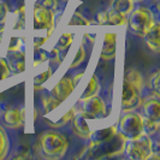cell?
<instances>
[{
	"label": "cell",
	"mask_w": 160,
	"mask_h": 160,
	"mask_svg": "<svg viewBox=\"0 0 160 160\" xmlns=\"http://www.w3.org/2000/svg\"><path fill=\"white\" fill-rule=\"evenodd\" d=\"M69 142L68 138L54 130H49L43 132L38 141V152L42 158L48 160L62 159L68 151Z\"/></svg>",
	"instance_id": "obj_1"
},
{
	"label": "cell",
	"mask_w": 160,
	"mask_h": 160,
	"mask_svg": "<svg viewBox=\"0 0 160 160\" xmlns=\"http://www.w3.org/2000/svg\"><path fill=\"white\" fill-rule=\"evenodd\" d=\"M69 25H89V22L83 16H81L78 12H75L72 15Z\"/></svg>",
	"instance_id": "obj_29"
},
{
	"label": "cell",
	"mask_w": 160,
	"mask_h": 160,
	"mask_svg": "<svg viewBox=\"0 0 160 160\" xmlns=\"http://www.w3.org/2000/svg\"><path fill=\"white\" fill-rule=\"evenodd\" d=\"M11 75V71L8 69V63L4 58H0V81H4L8 78Z\"/></svg>",
	"instance_id": "obj_28"
},
{
	"label": "cell",
	"mask_w": 160,
	"mask_h": 160,
	"mask_svg": "<svg viewBox=\"0 0 160 160\" xmlns=\"http://www.w3.org/2000/svg\"><path fill=\"white\" fill-rule=\"evenodd\" d=\"M75 112H76V108H75V107H72V108H70V110H69V111L66 112V114H65L64 117H63L62 119L59 120L58 123L51 124V125H52V127H54V128H59V127H63V125H65L66 123H69V122L71 120V118L73 117Z\"/></svg>",
	"instance_id": "obj_27"
},
{
	"label": "cell",
	"mask_w": 160,
	"mask_h": 160,
	"mask_svg": "<svg viewBox=\"0 0 160 160\" xmlns=\"http://www.w3.org/2000/svg\"><path fill=\"white\" fill-rule=\"evenodd\" d=\"M47 39H48V36H46V38H35V39H34V47L39 48L40 46L45 45V42L47 41Z\"/></svg>",
	"instance_id": "obj_34"
},
{
	"label": "cell",
	"mask_w": 160,
	"mask_h": 160,
	"mask_svg": "<svg viewBox=\"0 0 160 160\" xmlns=\"http://www.w3.org/2000/svg\"><path fill=\"white\" fill-rule=\"evenodd\" d=\"M75 89V86L72 83V80L70 77H63L62 80L57 83L56 86L51 90V96L58 100L60 104L65 101Z\"/></svg>",
	"instance_id": "obj_11"
},
{
	"label": "cell",
	"mask_w": 160,
	"mask_h": 160,
	"mask_svg": "<svg viewBox=\"0 0 160 160\" xmlns=\"http://www.w3.org/2000/svg\"><path fill=\"white\" fill-rule=\"evenodd\" d=\"M82 76H83V72H80V73H77V75L73 77V80H72V83H73V86H75V87H76V84L78 83V81L81 80V77H82Z\"/></svg>",
	"instance_id": "obj_35"
},
{
	"label": "cell",
	"mask_w": 160,
	"mask_h": 160,
	"mask_svg": "<svg viewBox=\"0 0 160 160\" xmlns=\"http://www.w3.org/2000/svg\"><path fill=\"white\" fill-rule=\"evenodd\" d=\"M51 76H52V68L48 66L47 69H46V71L40 72V73H38V75L34 77V86H41V84L45 83Z\"/></svg>",
	"instance_id": "obj_24"
},
{
	"label": "cell",
	"mask_w": 160,
	"mask_h": 160,
	"mask_svg": "<svg viewBox=\"0 0 160 160\" xmlns=\"http://www.w3.org/2000/svg\"><path fill=\"white\" fill-rule=\"evenodd\" d=\"M35 57L38 59L34 62V65H39L41 63H43L45 60H47V53L43 51H35Z\"/></svg>",
	"instance_id": "obj_33"
},
{
	"label": "cell",
	"mask_w": 160,
	"mask_h": 160,
	"mask_svg": "<svg viewBox=\"0 0 160 160\" xmlns=\"http://www.w3.org/2000/svg\"><path fill=\"white\" fill-rule=\"evenodd\" d=\"M159 76H160V72H155L152 77H151V88L153 89L154 93H158V94H159V90H160Z\"/></svg>",
	"instance_id": "obj_31"
},
{
	"label": "cell",
	"mask_w": 160,
	"mask_h": 160,
	"mask_svg": "<svg viewBox=\"0 0 160 160\" xmlns=\"http://www.w3.org/2000/svg\"><path fill=\"white\" fill-rule=\"evenodd\" d=\"M6 63L12 75H19L25 71V54L19 49H8Z\"/></svg>",
	"instance_id": "obj_10"
},
{
	"label": "cell",
	"mask_w": 160,
	"mask_h": 160,
	"mask_svg": "<svg viewBox=\"0 0 160 160\" xmlns=\"http://www.w3.org/2000/svg\"><path fill=\"white\" fill-rule=\"evenodd\" d=\"M83 104L82 111L89 117V119H98L106 116V104L98 95H93L84 100H81Z\"/></svg>",
	"instance_id": "obj_8"
},
{
	"label": "cell",
	"mask_w": 160,
	"mask_h": 160,
	"mask_svg": "<svg viewBox=\"0 0 160 160\" xmlns=\"http://www.w3.org/2000/svg\"><path fill=\"white\" fill-rule=\"evenodd\" d=\"M129 142H125L124 151L130 159L132 160H147L152 157L154 152L153 149V142L148 135H141V136L128 140Z\"/></svg>",
	"instance_id": "obj_4"
},
{
	"label": "cell",
	"mask_w": 160,
	"mask_h": 160,
	"mask_svg": "<svg viewBox=\"0 0 160 160\" xmlns=\"http://www.w3.org/2000/svg\"><path fill=\"white\" fill-rule=\"evenodd\" d=\"M158 130H159V122L143 117V132L146 135L152 136L154 134H157Z\"/></svg>",
	"instance_id": "obj_21"
},
{
	"label": "cell",
	"mask_w": 160,
	"mask_h": 160,
	"mask_svg": "<svg viewBox=\"0 0 160 160\" xmlns=\"http://www.w3.org/2000/svg\"><path fill=\"white\" fill-rule=\"evenodd\" d=\"M124 80L130 82L135 88H137L140 92H142V88H143V80H142V76L141 73L134 69L131 70H128L125 76H124Z\"/></svg>",
	"instance_id": "obj_19"
},
{
	"label": "cell",
	"mask_w": 160,
	"mask_h": 160,
	"mask_svg": "<svg viewBox=\"0 0 160 160\" xmlns=\"http://www.w3.org/2000/svg\"><path fill=\"white\" fill-rule=\"evenodd\" d=\"M84 58H86V48H84L83 45H81L80 47H78V51H77L76 56L73 58V60H72L71 65H70V69H75V68H77L80 64H82L83 60H84Z\"/></svg>",
	"instance_id": "obj_25"
},
{
	"label": "cell",
	"mask_w": 160,
	"mask_h": 160,
	"mask_svg": "<svg viewBox=\"0 0 160 160\" xmlns=\"http://www.w3.org/2000/svg\"><path fill=\"white\" fill-rule=\"evenodd\" d=\"M59 105H60V102L51 95L43 98V100H42V106H43V112L45 113H49L52 110L57 108Z\"/></svg>",
	"instance_id": "obj_23"
},
{
	"label": "cell",
	"mask_w": 160,
	"mask_h": 160,
	"mask_svg": "<svg viewBox=\"0 0 160 160\" xmlns=\"http://www.w3.org/2000/svg\"><path fill=\"white\" fill-rule=\"evenodd\" d=\"M4 123L8 128L17 129L22 127L24 123V110L17 107H11L4 113Z\"/></svg>",
	"instance_id": "obj_14"
},
{
	"label": "cell",
	"mask_w": 160,
	"mask_h": 160,
	"mask_svg": "<svg viewBox=\"0 0 160 160\" xmlns=\"http://www.w3.org/2000/svg\"><path fill=\"white\" fill-rule=\"evenodd\" d=\"M141 92L135 88L130 82L124 80L122 88V102L120 107L125 111H134L138 106H141Z\"/></svg>",
	"instance_id": "obj_7"
},
{
	"label": "cell",
	"mask_w": 160,
	"mask_h": 160,
	"mask_svg": "<svg viewBox=\"0 0 160 160\" xmlns=\"http://www.w3.org/2000/svg\"><path fill=\"white\" fill-rule=\"evenodd\" d=\"M98 23L100 25H124L127 23V16L108 8L98 13Z\"/></svg>",
	"instance_id": "obj_13"
},
{
	"label": "cell",
	"mask_w": 160,
	"mask_h": 160,
	"mask_svg": "<svg viewBox=\"0 0 160 160\" xmlns=\"http://www.w3.org/2000/svg\"><path fill=\"white\" fill-rule=\"evenodd\" d=\"M99 88H100L99 80H98V77H96L95 75H93V76L90 77V80H89L87 88L84 89L83 94H82V96H81L80 101L81 100L87 99V98H90V96H93V95H96V94H98V92H99Z\"/></svg>",
	"instance_id": "obj_20"
},
{
	"label": "cell",
	"mask_w": 160,
	"mask_h": 160,
	"mask_svg": "<svg viewBox=\"0 0 160 160\" xmlns=\"http://www.w3.org/2000/svg\"><path fill=\"white\" fill-rule=\"evenodd\" d=\"M42 6L49 8L52 11H56L58 8V0H40V2Z\"/></svg>",
	"instance_id": "obj_32"
},
{
	"label": "cell",
	"mask_w": 160,
	"mask_h": 160,
	"mask_svg": "<svg viewBox=\"0 0 160 160\" xmlns=\"http://www.w3.org/2000/svg\"><path fill=\"white\" fill-rule=\"evenodd\" d=\"M110 8L124 16H128L134 10V1L132 0H111Z\"/></svg>",
	"instance_id": "obj_17"
},
{
	"label": "cell",
	"mask_w": 160,
	"mask_h": 160,
	"mask_svg": "<svg viewBox=\"0 0 160 160\" xmlns=\"http://www.w3.org/2000/svg\"><path fill=\"white\" fill-rule=\"evenodd\" d=\"M16 22H15V29H23L25 23V8L22 6L15 12Z\"/></svg>",
	"instance_id": "obj_26"
},
{
	"label": "cell",
	"mask_w": 160,
	"mask_h": 160,
	"mask_svg": "<svg viewBox=\"0 0 160 160\" xmlns=\"http://www.w3.org/2000/svg\"><path fill=\"white\" fill-rule=\"evenodd\" d=\"M127 140L120 135L119 132L114 134L113 136L105 138L101 141L90 142L87 148V157L88 159H105L118 155L124 151Z\"/></svg>",
	"instance_id": "obj_2"
},
{
	"label": "cell",
	"mask_w": 160,
	"mask_h": 160,
	"mask_svg": "<svg viewBox=\"0 0 160 160\" xmlns=\"http://www.w3.org/2000/svg\"><path fill=\"white\" fill-rule=\"evenodd\" d=\"M132 1H134V2H135V1H141V0H132Z\"/></svg>",
	"instance_id": "obj_36"
},
{
	"label": "cell",
	"mask_w": 160,
	"mask_h": 160,
	"mask_svg": "<svg viewBox=\"0 0 160 160\" xmlns=\"http://www.w3.org/2000/svg\"><path fill=\"white\" fill-rule=\"evenodd\" d=\"M34 27L40 30H46L49 38L54 29V11L42 6L41 4H36L34 6Z\"/></svg>",
	"instance_id": "obj_6"
},
{
	"label": "cell",
	"mask_w": 160,
	"mask_h": 160,
	"mask_svg": "<svg viewBox=\"0 0 160 160\" xmlns=\"http://www.w3.org/2000/svg\"><path fill=\"white\" fill-rule=\"evenodd\" d=\"M147 43V46L152 49L153 52L158 53L160 51V25L158 23H154L143 34L142 36Z\"/></svg>",
	"instance_id": "obj_15"
},
{
	"label": "cell",
	"mask_w": 160,
	"mask_h": 160,
	"mask_svg": "<svg viewBox=\"0 0 160 160\" xmlns=\"http://www.w3.org/2000/svg\"><path fill=\"white\" fill-rule=\"evenodd\" d=\"M8 147H10L8 137L6 135V132L4 131V129L0 127V160L6 157V154L8 152Z\"/></svg>",
	"instance_id": "obj_22"
},
{
	"label": "cell",
	"mask_w": 160,
	"mask_h": 160,
	"mask_svg": "<svg viewBox=\"0 0 160 160\" xmlns=\"http://www.w3.org/2000/svg\"><path fill=\"white\" fill-rule=\"evenodd\" d=\"M87 119H89V117L83 112V111H80V112H75L73 117L71 118L72 123V130L73 132L77 135V136L82 137V138H89L90 136V129H89V125L87 123Z\"/></svg>",
	"instance_id": "obj_12"
},
{
	"label": "cell",
	"mask_w": 160,
	"mask_h": 160,
	"mask_svg": "<svg viewBox=\"0 0 160 160\" xmlns=\"http://www.w3.org/2000/svg\"><path fill=\"white\" fill-rule=\"evenodd\" d=\"M114 134H117V127L116 125L90 132L89 140H90V142H96V141H101V140H105V138H108V137L113 136Z\"/></svg>",
	"instance_id": "obj_18"
},
{
	"label": "cell",
	"mask_w": 160,
	"mask_h": 160,
	"mask_svg": "<svg viewBox=\"0 0 160 160\" xmlns=\"http://www.w3.org/2000/svg\"><path fill=\"white\" fill-rule=\"evenodd\" d=\"M128 16V24L130 29L138 36H143L144 32L155 23L153 12L147 8H135L129 13Z\"/></svg>",
	"instance_id": "obj_5"
},
{
	"label": "cell",
	"mask_w": 160,
	"mask_h": 160,
	"mask_svg": "<svg viewBox=\"0 0 160 160\" xmlns=\"http://www.w3.org/2000/svg\"><path fill=\"white\" fill-rule=\"evenodd\" d=\"M117 132H119L127 141L143 135V117L140 113L125 111L118 122Z\"/></svg>",
	"instance_id": "obj_3"
},
{
	"label": "cell",
	"mask_w": 160,
	"mask_h": 160,
	"mask_svg": "<svg viewBox=\"0 0 160 160\" xmlns=\"http://www.w3.org/2000/svg\"><path fill=\"white\" fill-rule=\"evenodd\" d=\"M8 6L5 2H1L0 1V32H2L4 23H5V19L8 17Z\"/></svg>",
	"instance_id": "obj_30"
},
{
	"label": "cell",
	"mask_w": 160,
	"mask_h": 160,
	"mask_svg": "<svg viewBox=\"0 0 160 160\" xmlns=\"http://www.w3.org/2000/svg\"><path fill=\"white\" fill-rule=\"evenodd\" d=\"M141 105H142V111H143L144 118L148 119H153L159 122L160 120V100L159 94L154 93L147 96L146 99L141 100Z\"/></svg>",
	"instance_id": "obj_9"
},
{
	"label": "cell",
	"mask_w": 160,
	"mask_h": 160,
	"mask_svg": "<svg viewBox=\"0 0 160 160\" xmlns=\"http://www.w3.org/2000/svg\"><path fill=\"white\" fill-rule=\"evenodd\" d=\"M116 42H117V35L114 32H107L105 35L104 43L100 52V57L102 59L111 60L116 57Z\"/></svg>",
	"instance_id": "obj_16"
}]
</instances>
